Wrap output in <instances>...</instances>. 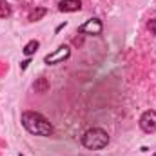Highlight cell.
Instances as JSON below:
<instances>
[{
  "mask_svg": "<svg viewBox=\"0 0 156 156\" xmlns=\"http://www.w3.org/2000/svg\"><path fill=\"white\" fill-rule=\"evenodd\" d=\"M45 13H47V9H45V7H37V9L29 15V20H31V22H38Z\"/></svg>",
  "mask_w": 156,
  "mask_h": 156,
  "instance_id": "10",
  "label": "cell"
},
{
  "mask_svg": "<svg viewBox=\"0 0 156 156\" xmlns=\"http://www.w3.org/2000/svg\"><path fill=\"white\" fill-rule=\"evenodd\" d=\"M20 156H24V154H20Z\"/></svg>",
  "mask_w": 156,
  "mask_h": 156,
  "instance_id": "14",
  "label": "cell"
},
{
  "mask_svg": "<svg viewBox=\"0 0 156 156\" xmlns=\"http://www.w3.org/2000/svg\"><path fill=\"white\" fill-rule=\"evenodd\" d=\"M11 13H13L11 5H9L7 2L0 0V18H7V16H11Z\"/></svg>",
  "mask_w": 156,
  "mask_h": 156,
  "instance_id": "9",
  "label": "cell"
},
{
  "mask_svg": "<svg viewBox=\"0 0 156 156\" xmlns=\"http://www.w3.org/2000/svg\"><path fill=\"white\" fill-rule=\"evenodd\" d=\"M69 56H71V47H69V45H60L56 51L49 53V55L44 58V62H45L47 66H55V64H60V62L67 60Z\"/></svg>",
  "mask_w": 156,
  "mask_h": 156,
  "instance_id": "3",
  "label": "cell"
},
{
  "mask_svg": "<svg viewBox=\"0 0 156 156\" xmlns=\"http://www.w3.org/2000/svg\"><path fill=\"white\" fill-rule=\"evenodd\" d=\"M153 156H156V153H154V154H153Z\"/></svg>",
  "mask_w": 156,
  "mask_h": 156,
  "instance_id": "13",
  "label": "cell"
},
{
  "mask_svg": "<svg viewBox=\"0 0 156 156\" xmlns=\"http://www.w3.org/2000/svg\"><path fill=\"white\" fill-rule=\"evenodd\" d=\"M38 47H40L38 40H29V42L24 45V55H26V56H31V55H35V53L38 51Z\"/></svg>",
  "mask_w": 156,
  "mask_h": 156,
  "instance_id": "8",
  "label": "cell"
},
{
  "mask_svg": "<svg viewBox=\"0 0 156 156\" xmlns=\"http://www.w3.org/2000/svg\"><path fill=\"white\" fill-rule=\"evenodd\" d=\"M147 29H149V31L156 37V18H151V20L147 22Z\"/></svg>",
  "mask_w": 156,
  "mask_h": 156,
  "instance_id": "11",
  "label": "cell"
},
{
  "mask_svg": "<svg viewBox=\"0 0 156 156\" xmlns=\"http://www.w3.org/2000/svg\"><path fill=\"white\" fill-rule=\"evenodd\" d=\"M80 33H83V35H93V37H98V35H102V31H104V24H102V20L100 18H89L85 24H82L80 26V29H78Z\"/></svg>",
  "mask_w": 156,
  "mask_h": 156,
  "instance_id": "4",
  "label": "cell"
},
{
  "mask_svg": "<svg viewBox=\"0 0 156 156\" xmlns=\"http://www.w3.org/2000/svg\"><path fill=\"white\" fill-rule=\"evenodd\" d=\"M22 125L29 134H35V136H51L55 131L51 122L37 111H24L22 113Z\"/></svg>",
  "mask_w": 156,
  "mask_h": 156,
  "instance_id": "1",
  "label": "cell"
},
{
  "mask_svg": "<svg viewBox=\"0 0 156 156\" xmlns=\"http://www.w3.org/2000/svg\"><path fill=\"white\" fill-rule=\"evenodd\" d=\"M29 64H31V60H29V58H27V60H24V62H20V69H22V71H26Z\"/></svg>",
  "mask_w": 156,
  "mask_h": 156,
  "instance_id": "12",
  "label": "cell"
},
{
  "mask_svg": "<svg viewBox=\"0 0 156 156\" xmlns=\"http://www.w3.org/2000/svg\"><path fill=\"white\" fill-rule=\"evenodd\" d=\"M58 9L62 13H75L82 9V2L80 0H60L58 2Z\"/></svg>",
  "mask_w": 156,
  "mask_h": 156,
  "instance_id": "6",
  "label": "cell"
},
{
  "mask_svg": "<svg viewBox=\"0 0 156 156\" xmlns=\"http://www.w3.org/2000/svg\"><path fill=\"white\" fill-rule=\"evenodd\" d=\"M33 89H35V93H47L49 91V80L47 78H44V76H40L35 83H33Z\"/></svg>",
  "mask_w": 156,
  "mask_h": 156,
  "instance_id": "7",
  "label": "cell"
},
{
  "mask_svg": "<svg viewBox=\"0 0 156 156\" xmlns=\"http://www.w3.org/2000/svg\"><path fill=\"white\" fill-rule=\"evenodd\" d=\"M140 127H142V131L147 133V134L156 133V111H153V109L145 111V113L140 116Z\"/></svg>",
  "mask_w": 156,
  "mask_h": 156,
  "instance_id": "5",
  "label": "cell"
},
{
  "mask_svg": "<svg viewBox=\"0 0 156 156\" xmlns=\"http://www.w3.org/2000/svg\"><path fill=\"white\" fill-rule=\"evenodd\" d=\"M82 144H83L85 149L100 151V149L107 147V144H109V134H107L104 129H100V127H93V129H89V131L83 133Z\"/></svg>",
  "mask_w": 156,
  "mask_h": 156,
  "instance_id": "2",
  "label": "cell"
}]
</instances>
